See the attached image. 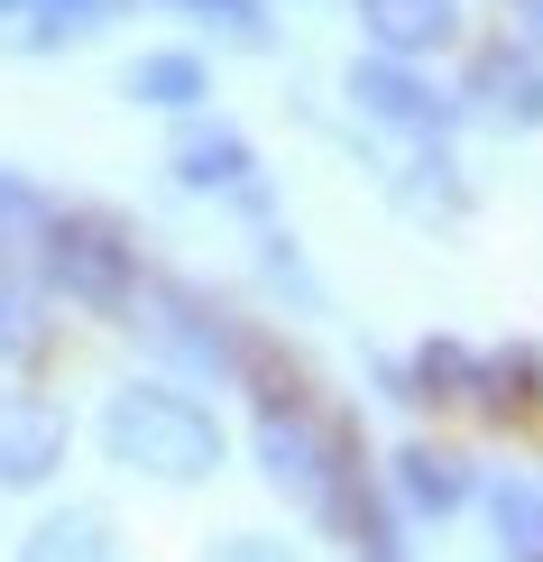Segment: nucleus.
Masks as SVG:
<instances>
[{
    "label": "nucleus",
    "instance_id": "obj_15",
    "mask_svg": "<svg viewBox=\"0 0 543 562\" xmlns=\"http://www.w3.org/2000/svg\"><path fill=\"white\" fill-rule=\"evenodd\" d=\"M46 222H56V213H46V194H37L29 176L0 167V259H10V249H37V240H46Z\"/></svg>",
    "mask_w": 543,
    "mask_h": 562
},
{
    "label": "nucleus",
    "instance_id": "obj_12",
    "mask_svg": "<svg viewBox=\"0 0 543 562\" xmlns=\"http://www.w3.org/2000/svg\"><path fill=\"white\" fill-rule=\"evenodd\" d=\"M488 526L507 553H543V480H498L488 488Z\"/></svg>",
    "mask_w": 543,
    "mask_h": 562
},
{
    "label": "nucleus",
    "instance_id": "obj_13",
    "mask_svg": "<svg viewBox=\"0 0 543 562\" xmlns=\"http://www.w3.org/2000/svg\"><path fill=\"white\" fill-rule=\"evenodd\" d=\"M37 350H46V314H37V295L0 268V369H29Z\"/></svg>",
    "mask_w": 543,
    "mask_h": 562
},
{
    "label": "nucleus",
    "instance_id": "obj_3",
    "mask_svg": "<svg viewBox=\"0 0 543 562\" xmlns=\"http://www.w3.org/2000/svg\"><path fill=\"white\" fill-rule=\"evenodd\" d=\"M37 268H46V286L65 304H83V314L138 304V259H129L121 222H102V213H56L46 240H37Z\"/></svg>",
    "mask_w": 543,
    "mask_h": 562
},
{
    "label": "nucleus",
    "instance_id": "obj_7",
    "mask_svg": "<svg viewBox=\"0 0 543 562\" xmlns=\"http://www.w3.org/2000/svg\"><path fill=\"white\" fill-rule=\"evenodd\" d=\"M461 111H479L498 130H534L543 121V65L525 46H479L470 56V83H461Z\"/></svg>",
    "mask_w": 543,
    "mask_h": 562
},
{
    "label": "nucleus",
    "instance_id": "obj_17",
    "mask_svg": "<svg viewBox=\"0 0 543 562\" xmlns=\"http://www.w3.org/2000/svg\"><path fill=\"white\" fill-rule=\"evenodd\" d=\"M516 19H525V29L543 37V0H516Z\"/></svg>",
    "mask_w": 543,
    "mask_h": 562
},
{
    "label": "nucleus",
    "instance_id": "obj_11",
    "mask_svg": "<svg viewBox=\"0 0 543 562\" xmlns=\"http://www.w3.org/2000/svg\"><path fill=\"white\" fill-rule=\"evenodd\" d=\"M121 92H129V102H148V111H194L203 92H212V75H203V56H184V46H157V56H138L129 75H121Z\"/></svg>",
    "mask_w": 543,
    "mask_h": 562
},
{
    "label": "nucleus",
    "instance_id": "obj_16",
    "mask_svg": "<svg viewBox=\"0 0 543 562\" xmlns=\"http://www.w3.org/2000/svg\"><path fill=\"white\" fill-rule=\"evenodd\" d=\"M176 10H203L212 29H230V37H249V46H258V0H176Z\"/></svg>",
    "mask_w": 543,
    "mask_h": 562
},
{
    "label": "nucleus",
    "instance_id": "obj_4",
    "mask_svg": "<svg viewBox=\"0 0 543 562\" xmlns=\"http://www.w3.org/2000/svg\"><path fill=\"white\" fill-rule=\"evenodd\" d=\"M138 304H148V341L167 350L176 369H194V379H240L249 369V341L230 333V314L222 304H203L194 286H176V277H157V286H138Z\"/></svg>",
    "mask_w": 543,
    "mask_h": 562
},
{
    "label": "nucleus",
    "instance_id": "obj_6",
    "mask_svg": "<svg viewBox=\"0 0 543 562\" xmlns=\"http://www.w3.org/2000/svg\"><path fill=\"white\" fill-rule=\"evenodd\" d=\"M350 102H360L377 130H396V138H442L452 111H461V102H442V92L415 75V56H387V46H377L369 65H350Z\"/></svg>",
    "mask_w": 543,
    "mask_h": 562
},
{
    "label": "nucleus",
    "instance_id": "obj_10",
    "mask_svg": "<svg viewBox=\"0 0 543 562\" xmlns=\"http://www.w3.org/2000/svg\"><path fill=\"white\" fill-rule=\"evenodd\" d=\"M360 19H369V37L387 46V56H433L461 10L452 0H360Z\"/></svg>",
    "mask_w": 543,
    "mask_h": 562
},
{
    "label": "nucleus",
    "instance_id": "obj_9",
    "mask_svg": "<svg viewBox=\"0 0 543 562\" xmlns=\"http://www.w3.org/2000/svg\"><path fill=\"white\" fill-rule=\"evenodd\" d=\"M387 480H396V498H406L415 517H452V507L470 498V471L452 452H433V442H406V452L387 461Z\"/></svg>",
    "mask_w": 543,
    "mask_h": 562
},
{
    "label": "nucleus",
    "instance_id": "obj_1",
    "mask_svg": "<svg viewBox=\"0 0 543 562\" xmlns=\"http://www.w3.org/2000/svg\"><path fill=\"white\" fill-rule=\"evenodd\" d=\"M102 452L157 488H194L222 471V425H212L203 396H184L167 379H138L102 406Z\"/></svg>",
    "mask_w": 543,
    "mask_h": 562
},
{
    "label": "nucleus",
    "instance_id": "obj_5",
    "mask_svg": "<svg viewBox=\"0 0 543 562\" xmlns=\"http://www.w3.org/2000/svg\"><path fill=\"white\" fill-rule=\"evenodd\" d=\"M65 442H75L65 406H46V396H29V387H0V498L46 488L65 471Z\"/></svg>",
    "mask_w": 543,
    "mask_h": 562
},
{
    "label": "nucleus",
    "instance_id": "obj_8",
    "mask_svg": "<svg viewBox=\"0 0 543 562\" xmlns=\"http://www.w3.org/2000/svg\"><path fill=\"white\" fill-rule=\"evenodd\" d=\"M167 167H176V184H194V194H240V184H258V157H249V138L230 121H184Z\"/></svg>",
    "mask_w": 543,
    "mask_h": 562
},
{
    "label": "nucleus",
    "instance_id": "obj_2",
    "mask_svg": "<svg viewBox=\"0 0 543 562\" xmlns=\"http://www.w3.org/2000/svg\"><path fill=\"white\" fill-rule=\"evenodd\" d=\"M258 471H268L276 488H286V498L304 507V517H323V526H332V507L350 498L360 461L341 452V434L323 425V415H304L295 396H286V406L268 396V406H258Z\"/></svg>",
    "mask_w": 543,
    "mask_h": 562
},
{
    "label": "nucleus",
    "instance_id": "obj_14",
    "mask_svg": "<svg viewBox=\"0 0 543 562\" xmlns=\"http://www.w3.org/2000/svg\"><path fill=\"white\" fill-rule=\"evenodd\" d=\"M29 553L37 562H56V553H111V517H102V507H56V517H37Z\"/></svg>",
    "mask_w": 543,
    "mask_h": 562
}]
</instances>
